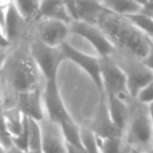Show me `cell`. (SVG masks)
<instances>
[{
  "label": "cell",
  "mask_w": 153,
  "mask_h": 153,
  "mask_svg": "<svg viewBox=\"0 0 153 153\" xmlns=\"http://www.w3.org/2000/svg\"><path fill=\"white\" fill-rule=\"evenodd\" d=\"M97 25L117 51L138 59H143L148 53L150 47L149 38L126 16L105 11L99 17Z\"/></svg>",
  "instance_id": "obj_1"
},
{
  "label": "cell",
  "mask_w": 153,
  "mask_h": 153,
  "mask_svg": "<svg viewBox=\"0 0 153 153\" xmlns=\"http://www.w3.org/2000/svg\"><path fill=\"white\" fill-rule=\"evenodd\" d=\"M41 74L33 59L28 43L21 42L9 53L0 69V78L15 94L41 88Z\"/></svg>",
  "instance_id": "obj_2"
},
{
  "label": "cell",
  "mask_w": 153,
  "mask_h": 153,
  "mask_svg": "<svg viewBox=\"0 0 153 153\" xmlns=\"http://www.w3.org/2000/svg\"><path fill=\"white\" fill-rule=\"evenodd\" d=\"M126 146L143 153L153 151V124L148 113L147 104L134 99L130 106V115L124 130Z\"/></svg>",
  "instance_id": "obj_3"
},
{
  "label": "cell",
  "mask_w": 153,
  "mask_h": 153,
  "mask_svg": "<svg viewBox=\"0 0 153 153\" xmlns=\"http://www.w3.org/2000/svg\"><path fill=\"white\" fill-rule=\"evenodd\" d=\"M109 57L123 70L130 94L133 99H136L140 90L153 79V71L143 63L142 59L117 49Z\"/></svg>",
  "instance_id": "obj_4"
},
{
  "label": "cell",
  "mask_w": 153,
  "mask_h": 153,
  "mask_svg": "<svg viewBox=\"0 0 153 153\" xmlns=\"http://www.w3.org/2000/svg\"><path fill=\"white\" fill-rule=\"evenodd\" d=\"M28 46L30 55L44 81L58 79L60 65L64 60H66L61 46L53 47L47 45L36 37L28 42Z\"/></svg>",
  "instance_id": "obj_5"
},
{
  "label": "cell",
  "mask_w": 153,
  "mask_h": 153,
  "mask_svg": "<svg viewBox=\"0 0 153 153\" xmlns=\"http://www.w3.org/2000/svg\"><path fill=\"white\" fill-rule=\"evenodd\" d=\"M100 66L104 94H112L115 98L130 104L134 99L129 92L123 70L110 57L100 58Z\"/></svg>",
  "instance_id": "obj_6"
},
{
  "label": "cell",
  "mask_w": 153,
  "mask_h": 153,
  "mask_svg": "<svg viewBox=\"0 0 153 153\" xmlns=\"http://www.w3.org/2000/svg\"><path fill=\"white\" fill-rule=\"evenodd\" d=\"M42 101L45 117L51 122L61 125L66 122L74 121L70 113L66 109L60 94L58 79L44 81L42 87Z\"/></svg>",
  "instance_id": "obj_7"
},
{
  "label": "cell",
  "mask_w": 153,
  "mask_h": 153,
  "mask_svg": "<svg viewBox=\"0 0 153 153\" xmlns=\"http://www.w3.org/2000/svg\"><path fill=\"white\" fill-rule=\"evenodd\" d=\"M70 34L82 37L91 44L98 53V57H109L117 49L108 40L104 33L96 24H90L81 20H74L69 24Z\"/></svg>",
  "instance_id": "obj_8"
},
{
  "label": "cell",
  "mask_w": 153,
  "mask_h": 153,
  "mask_svg": "<svg viewBox=\"0 0 153 153\" xmlns=\"http://www.w3.org/2000/svg\"><path fill=\"white\" fill-rule=\"evenodd\" d=\"M61 49L64 53L65 59L70 60L76 65H78L84 72L90 76L96 87L98 88L100 97H104V88H103L102 74H101L100 57L87 55L81 51H78L69 43L65 42L61 45Z\"/></svg>",
  "instance_id": "obj_9"
},
{
  "label": "cell",
  "mask_w": 153,
  "mask_h": 153,
  "mask_svg": "<svg viewBox=\"0 0 153 153\" xmlns=\"http://www.w3.org/2000/svg\"><path fill=\"white\" fill-rule=\"evenodd\" d=\"M70 35L69 24L53 19L36 20L35 37L47 45L60 47L63 43L67 42Z\"/></svg>",
  "instance_id": "obj_10"
},
{
  "label": "cell",
  "mask_w": 153,
  "mask_h": 153,
  "mask_svg": "<svg viewBox=\"0 0 153 153\" xmlns=\"http://www.w3.org/2000/svg\"><path fill=\"white\" fill-rule=\"evenodd\" d=\"M99 137H123V130L113 122L107 108L105 96L100 97V105L92 122L87 126Z\"/></svg>",
  "instance_id": "obj_11"
},
{
  "label": "cell",
  "mask_w": 153,
  "mask_h": 153,
  "mask_svg": "<svg viewBox=\"0 0 153 153\" xmlns=\"http://www.w3.org/2000/svg\"><path fill=\"white\" fill-rule=\"evenodd\" d=\"M43 153H66V143L58 124L44 117L40 122Z\"/></svg>",
  "instance_id": "obj_12"
},
{
  "label": "cell",
  "mask_w": 153,
  "mask_h": 153,
  "mask_svg": "<svg viewBox=\"0 0 153 153\" xmlns=\"http://www.w3.org/2000/svg\"><path fill=\"white\" fill-rule=\"evenodd\" d=\"M42 87L16 96L15 106L23 115L37 122H40L45 117L42 101Z\"/></svg>",
  "instance_id": "obj_13"
},
{
  "label": "cell",
  "mask_w": 153,
  "mask_h": 153,
  "mask_svg": "<svg viewBox=\"0 0 153 153\" xmlns=\"http://www.w3.org/2000/svg\"><path fill=\"white\" fill-rule=\"evenodd\" d=\"M26 23H27L26 20L18 11L13 0H11L5 10V20L3 30H4L5 36L12 44L20 41L21 37L23 36Z\"/></svg>",
  "instance_id": "obj_14"
},
{
  "label": "cell",
  "mask_w": 153,
  "mask_h": 153,
  "mask_svg": "<svg viewBox=\"0 0 153 153\" xmlns=\"http://www.w3.org/2000/svg\"><path fill=\"white\" fill-rule=\"evenodd\" d=\"M38 19L59 20L67 24L74 21L62 0H41L36 20Z\"/></svg>",
  "instance_id": "obj_15"
},
{
  "label": "cell",
  "mask_w": 153,
  "mask_h": 153,
  "mask_svg": "<svg viewBox=\"0 0 153 153\" xmlns=\"http://www.w3.org/2000/svg\"><path fill=\"white\" fill-rule=\"evenodd\" d=\"M76 20L96 25L99 17L107 11L101 0H76Z\"/></svg>",
  "instance_id": "obj_16"
},
{
  "label": "cell",
  "mask_w": 153,
  "mask_h": 153,
  "mask_svg": "<svg viewBox=\"0 0 153 153\" xmlns=\"http://www.w3.org/2000/svg\"><path fill=\"white\" fill-rule=\"evenodd\" d=\"M105 101H106L107 108H108L111 119L124 132L128 119H129L130 106H131L132 102L128 104L109 94H105Z\"/></svg>",
  "instance_id": "obj_17"
},
{
  "label": "cell",
  "mask_w": 153,
  "mask_h": 153,
  "mask_svg": "<svg viewBox=\"0 0 153 153\" xmlns=\"http://www.w3.org/2000/svg\"><path fill=\"white\" fill-rule=\"evenodd\" d=\"M107 11L121 16H129L143 11L144 7L133 0H101Z\"/></svg>",
  "instance_id": "obj_18"
},
{
  "label": "cell",
  "mask_w": 153,
  "mask_h": 153,
  "mask_svg": "<svg viewBox=\"0 0 153 153\" xmlns=\"http://www.w3.org/2000/svg\"><path fill=\"white\" fill-rule=\"evenodd\" d=\"M1 114H2L3 121L11 135H18L21 132L24 122V115L22 114L21 111L14 105L10 108H1Z\"/></svg>",
  "instance_id": "obj_19"
},
{
  "label": "cell",
  "mask_w": 153,
  "mask_h": 153,
  "mask_svg": "<svg viewBox=\"0 0 153 153\" xmlns=\"http://www.w3.org/2000/svg\"><path fill=\"white\" fill-rule=\"evenodd\" d=\"M61 128L62 134H63L64 140L66 144H69L71 146H74L76 148H80L84 150L83 145L81 142V133H80V129L81 127L76 125L74 121L66 122L61 125H59ZM85 151V150H84Z\"/></svg>",
  "instance_id": "obj_20"
},
{
  "label": "cell",
  "mask_w": 153,
  "mask_h": 153,
  "mask_svg": "<svg viewBox=\"0 0 153 153\" xmlns=\"http://www.w3.org/2000/svg\"><path fill=\"white\" fill-rule=\"evenodd\" d=\"M144 10V9H143ZM140 32H143L147 37L153 36V16L146 13L145 11H140L138 13L126 16Z\"/></svg>",
  "instance_id": "obj_21"
},
{
  "label": "cell",
  "mask_w": 153,
  "mask_h": 153,
  "mask_svg": "<svg viewBox=\"0 0 153 153\" xmlns=\"http://www.w3.org/2000/svg\"><path fill=\"white\" fill-rule=\"evenodd\" d=\"M13 1L27 23L36 20L41 0H13Z\"/></svg>",
  "instance_id": "obj_22"
},
{
  "label": "cell",
  "mask_w": 153,
  "mask_h": 153,
  "mask_svg": "<svg viewBox=\"0 0 153 153\" xmlns=\"http://www.w3.org/2000/svg\"><path fill=\"white\" fill-rule=\"evenodd\" d=\"M98 145L100 153H123L125 143L123 137H99Z\"/></svg>",
  "instance_id": "obj_23"
},
{
  "label": "cell",
  "mask_w": 153,
  "mask_h": 153,
  "mask_svg": "<svg viewBox=\"0 0 153 153\" xmlns=\"http://www.w3.org/2000/svg\"><path fill=\"white\" fill-rule=\"evenodd\" d=\"M81 142L86 153H100L98 145V136L88 127H81Z\"/></svg>",
  "instance_id": "obj_24"
},
{
  "label": "cell",
  "mask_w": 153,
  "mask_h": 153,
  "mask_svg": "<svg viewBox=\"0 0 153 153\" xmlns=\"http://www.w3.org/2000/svg\"><path fill=\"white\" fill-rule=\"evenodd\" d=\"M28 136H30V131H28V119L24 115V122L22 130L18 135L13 136V146L15 148L19 149L22 151L28 152Z\"/></svg>",
  "instance_id": "obj_25"
},
{
  "label": "cell",
  "mask_w": 153,
  "mask_h": 153,
  "mask_svg": "<svg viewBox=\"0 0 153 153\" xmlns=\"http://www.w3.org/2000/svg\"><path fill=\"white\" fill-rule=\"evenodd\" d=\"M0 144L2 145V147L7 151L13 147V136L11 135L4 124L2 114H1V109H0Z\"/></svg>",
  "instance_id": "obj_26"
},
{
  "label": "cell",
  "mask_w": 153,
  "mask_h": 153,
  "mask_svg": "<svg viewBox=\"0 0 153 153\" xmlns=\"http://www.w3.org/2000/svg\"><path fill=\"white\" fill-rule=\"evenodd\" d=\"M136 100L144 104H149L153 101V79L143 88L136 97Z\"/></svg>",
  "instance_id": "obj_27"
},
{
  "label": "cell",
  "mask_w": 153,
  "mask_h": 153,
  "mask_svg": "<svg viewBox=\"0 0 153 153\" xmlns=\"http://www.w3.org/2000/svg\"><path fill=\"white\" fill-rule=\"evenodd\" d=\"M142 62L149 68L150 70L153 71V44L150 42V47L147 53V55L142 59Z\"/></svg>",
  "instance_id": "obj_28"
},
{
  "label": "cell",
  "mask_w": 153,
  "mask_h": 153,
  "mask_svg": "<svg viewBox=\"0 0 153 153\" xmlns=\"http://www.w3.org/2000/svg\"><path fill=\"white\" fill-rule=\"evenodd\" d=\"M12 43L9 41V39L5 36L4 30L1 25H0V47H4V48H10L12 46Z\"/></svg>",
  "instance_id": "obj_29"
},
{
  "label": "cell",
  "mask_w": 153,
  "mask_h": 153,
  "mask_svg": "<svg viewBox=\"0 0 153 153\" xmlns=\"http://www.w3.org/2000/svg\"><path fill=\"white\" fill-rule=\"evenodd\" d=\"M9 49L10 48H4V47H0V69L2 68L3 64H4L5 60L9 55Z\"/></svg>",
  "instance_id": "obj_30"
},
{
  "label": "cell",
  "mask_w": 153,
  "mask_h": 153,
  "mask_svg": "<svg viewBox=\"0 0 153 153\" xmlns=\"http://www.w3.org/2000/svg\"><path fill=\"white\" fill-rule=\"evenodd\" d=\"M66 153H86V152L80 148H76V147L71 146L69 144H66Z\"/></svg>",
  "instance_id": "obj_31"
},
{
  "label": "cell",
  "mask_w": 153,
  "mask_h": 153,
  "mask_svg": "<svg viewBox=\"0 0 153 153\" xmlns=\"http://www.w3.org/2000/svg\"><path fill=\"white\" fill-rule=\"evenodd\" d=\"M147 107H148V113H149V117L151 119V122L153 124V101L149 104H147Z\"/></svg>",
  "instance_id": "obj_32"
},
{
  "label": "cell",
  "mask_w": 153,
  "mask_h": 153,
  "mask_svg": "<svg viewBox=\"0 0 153 153\" xmlns=\"http://www.w3.org/2000/svg\"><path fill=\"white\" fill-rule=\"evenodd\" d=\"M7 153H28L26 151H22V150H19V149L15 148V147H12L10 150H7Z\"/></svg>",
  "instance_id": "obj_33"
},
{
  "label": "cell",
  "mask_w": 153,
  "mask_h": 153,
  "mask_svg": "<svg viewBox=\"0 0 153 153\" xmlns=\"http://www.w3.org/2000/svg\"><path fill=\"white\" fill-rule=\"evenodd\" d=\"M133 1H135L136 3H138V4H140L142 7H146V5H148L149 3V0H133Z\"/></svg>",
  "instance_id": "obj_34"
},
{
  "label": "cell",
  "mask_w": 153,
  "mask_h": 153,
  "mask_svg": "<svg viewBox=\"0 0 153 153\" xmlns=\"http://www.w3.org/2000/svg\"><path fill=\"white\" fill-rule=\"evenodd\" d=\"M0 153H7V151L5 150L4 148L2 147V145L0 144Z\"/></svg>",
  "instance_id": "obj_35"
},
{
  "label": "cell",
  "mask_w": 153,
  "mask_h": 153,
  "mask_svg": "<svg viewBox=\"0 0 153 153\" xmlns=\"http://www.w3.org/2000/svg\"><path fill=\"white\" fill-rule=\"evenodd\" d=\"M1 105H2V92H1V88H0V109H1Z\"/></svg>",
  "instance_id": "obj_36"
},
{
  "label": "cell",
  "mask_w": 153,
  "mask_h": 153,
  "mask_svg": "<svg viewBox=\"0 0 153 153\" xmlns=\"http://www.w3.org/2000/svg\"><path fill=\"white\" fill-rule=\"evenodd\" d=\"M28 153H43V151L38 150V151H32V152H28Z\"/></svg>",
  "instance_id": "obj_37"
},
{
  "label": "cell",
  "mask_w": 153,
  "mask_h": 153,
  "mask_svg": "<svg viewBox=\"0 0 153 153\" xmlns=\"http://www.w3.org/2000/svg\"><path fill=\"white\" fill-rule=\"evenodd\" d=\"M149 41H150V42L153 44V36L152 37H149Z\"/></svg>",
  "instance_id": "obj_38"
},
{
  "label": "cell",
  "mask_w": 153,
  "mask_h": 153,
  "mask_svg": "<svg viewBox=\"0 0 153 153\" xmlns=\"http://www.w3.org/2000/svg\"><path fill=\"white\" fill-rule=\"evenodd\" d=\"M151 2H153V0H149V3H151ZM148 3V4H149Z\"/></svg>",
  "instance_id": "obj_39"
},
{
  "label": "cell",
  "mask_w": 153,
  "mask_h": 153,
  "mask_svg": "<svg viewBox=\"0 0 153 153\" xmlns=\"http://www.w3.org/2000/svg\"><path fill=\"white\" fill-rule=\"evenodd\" d=\"M151 153H153V151H152V152H151Z\"/></svg>",
  "instance_id": "obj_40"
}]
</instances>
